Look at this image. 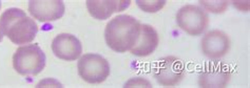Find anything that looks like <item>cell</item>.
<instances>
[{
  "label": "cell",
  "instance_id": "cell-1",
  "mask_svg": "<svg viewBox=\"0 0 250 88\" xmlns=\"http://www.w3.org/2000/svg\"><path fill=\"white\" fill-rule=\"evenodd\" d=\"M141 24L139 20L130 15H120L111 19L104 30L107 45L116 53L131 51L140 37Z\"/></svg>",
  "mask_w": 250,
  "mask_h": 88
},
{
  "label": "cell",
  "instance_id": "cell-2",
  "mask_svg": "<svg viewBox=\"0 0 250 88\" xmlns=\"http://www.w3.org/2000/svg\"><path fill=\"white\" fill-rule=\"evenodd\" d=\"M0 30L13 43L27 44L36 37L38 25L24 11L12 8L0 16Z\"/></svg>",
  "mask_w": 250,
  "mask_h": 88
},
{
  "label": "cell",
  "instance_id": "cell-3",
  "mask_svg": "<svg viewBox=\"0 0 250 88\" xmlns=\"http://www.w3.org/2000/svg\"><path fill=\"white\" fill-rule=\"evenodd\" d=\"M45 66V55L37 44L19 47L13 56V67L21 76H37Z\"/></svg>",
  "mask_w": 250,
  "mask_h": 88
},
{
  "label": "cell",
  "instance_id": "cell-4",
  "mask_svg": "<svg viewBox=\"0 0 250 88\" xmlns=\"http://www.w3.org/2000/svg\"><path fill=\"white\" fill-rule=\"evenodd\" d=\"M78 73L87 83L100 84L109 77L110 65L101 55L85 53L78 61Z\"/></svg>",
  "mask_w": 250,
  "mask_h": 88
},
{
  "label": "cell",
  "instance_id": "cell-5",
  "mask_svg": "<svg viewBox=\"0 0 250 88\" xmlns=\"http://www.w3.org/2000/svg\"><path fill=\"white\" fill-rule=\"evenodd\" d=\"M209 22L207 13L196 5H185L176 13L179 28L190 36H200L205 32Z\"/></svg>",
  "mask_w": 250,
  "mask_h": 88
},
{
  "label": "cell",
  "instance_id": "cell-6",
  "mask_svg": "<svg viewBox=\"0 0 250 88\" xmlns=\"http://www.w3.org/2000/svg\"><path fill=\"white\" fill-rule=\"evenodd\" d=\"M185 76V67L180 59L165 57L157 62L154 69V78L157 83L165 87L179 84Z\"/></svg>",
  "mask_w": 250,
  "mask_h": 88
},
{
  "label": "cell",
  "instance_id": "cell-7",
  "mask_svg": "<svg viewBox=\"0 0 250 88\" xmlns=\"http://www.w3.org/2000/svg\"><path fill=\"white\" fill-rule=\"evenodd\" d=\"M52 51L54 55L63 61H75L81 57L83 53V46L80 40L71 34H59L53 42H52Z\"/></svg>",
  "mask_w": 250,
  "mask_h": 88
},
{
  "label": "cell",
  "instance_id": "cell-8",
  "mask_svg": "<svg viewBox=\"0 0 250 88\" xmlns=\"http://www.w3.org/2000/svg\"><path fill=\"white\" fill-rule=\"evenodd\" d=\"M29 12L41 22L56 21L64 14V4L61 0H32L29 2Z\"/></svg>",
  "mask_w": 250,
  "mask_h": 88
},
{
  "label": "cell",
  "instance_id": "cell-9",
  "mask_svg": "<svg viewBox=\"0 0 250 88\" xmlns=\"http://www.w3.org/2000/svg\"><path fill=\"white\" fill-rule=\"evenodd\" d=\"M230 50V39L222 31L208 32L202 40V52L210 59H220Z\"/></svg>",
  "mask_w": 250,
  "mask_h": 88
},
{
  "label": "cell",
  "instance_id": "cell-10",
  "mask_svg": "<svg viewBox=\"0 0 250 88\" xmlns=\"http://www.w3.org/2000/svg\"><path fill=\"white\" fill-rule=\"evenodd\" d=\"M231 70L226 64L214 63L207 66L199 77L202 88H224L229 83Z\"/></svg>",
  "mask_w": 250,
  "mask_h": 88
},
{
  "label": "cell",
  "instance_id": "cell-11",
  "mask_svg": "<svg viewBox=\"0 0 250 88\" xmlns=\"http://www.w3.org/2000/svg\"><path fill=\"white\" fill-rule=\"evenodd\" d=\"M159 42V34L154 30L153 26L149 24H141L140 37L130 52L136 57H147L156 50Z\"/></svg>",
  "mask_w": 250,
  "mask_h": 88
},
{
  "label": "cell",
  "instance_id": "cell-12",
  "mask_svg": "<svg viewBox=\"0 0 250 88\" xmlns=\"http://www.w3.org/2000/svg\"><path fill=\"white\" fill-rule=\"evenodd\" d=\"M130 0H115V1H97V0H88L87 8L90 15L98 20L108 19L112 14L122 12L130 5Z\"/></svg>",
  "mask_w": 250,
  "mask_h": 88
},
{
  "label": "cell",
  "instance_id": "cell-13",
  "mask_svg": "<svg viewBox=\"0 0 250 88\" xmlns=\"http://www.w3.org/2000/svg\"><path fill=\"white\" fill-rule=\"evenodd\" d=\"M136 4L147 13H156L161 11L166 4L165 0H137Z\"/></svg>",
  "mask_w": 250,
  "mask_h": 88
},
{
  "label": "cell",
  "instance_id": "cell-14",
  "mask_svg": "<svg viewBox=\"0 0 250 88\" xmlns=\"http://www.w3.org/2000/svg\"><path fill=\"white\" fill-rule=\"evenodd\" d=\"M201 4L203 5L204 9L207 11L214 13V14H220V13L225 12L228 6V1L223 0V1H206V0H201Z\"/></svg>",
  "mask_w": 250,
  "mask_h": 88
},
{
  "label": "cell",
  "instance_id": "cell-15",
  "mask_svg": "<svg viewBox=\"0 0 250 88\" xmlns=\"http://www.w3.org/2000/svg\"><path fill=\"white\" fill-rule=\"evenodd\" d=\"M125 87H151V85L147 80L142 78H135L131 79L128 83H126Z\"/></svg>",
  "mask_w": 250,
  "mask_h": 88
},
{
  "label": "cell",
  "instance_id": "cell-16",
  "mask_svg": "<svg viewBox=\"0 0 250 88\" xmlns=\"http://www.w3.org/2000/svg\"><path fill=\"white\" fill-rule=\"evenodd\" d=\"M2 38H3V35H2V32H1V30H0V42L2 41Z\"/></svg>",
  "mask_w": 250,
  "mask_h": 88
},
{
  "label": "cell",
  "instance_id": "cell-17",
  "mask_svg": "<svg viewBox=\"0 0 250 88\" xmlns=\"http://www.w3.org/2000/svg\"><path fill=\"white\" fill-rule=\"evenodd\" d=\"M0 8H1V2H0Z\"/></svg>",
  "mask_w": 250,
  "mask_h": 88
}]
</instances>
